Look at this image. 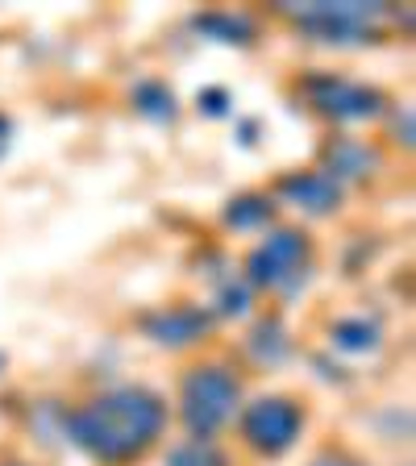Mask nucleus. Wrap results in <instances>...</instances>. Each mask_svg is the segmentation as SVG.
<instances>
[{"label": "nucleus", "instance_id": "obj_6", "mask_svg": "<svg viewBox=\"0 0 416 466\" xmlns=\"http://www.w3.org/2000/svg\"><path fill=\"white\" fill-rule=\"evenodd\" d=\"M175 466H221V458H217L208 446L192 441L188 450H179V454H175Z\"/></svg>", "mask_w": 416, "mask_h": 466}, {"label": "nucleus", "instance_id": "obj_2", "mask_svg": "<svg viewBox=\"0 0 416 466\" xmlns=\"http://www.w3.org/2000/svg\"><path fill=\"white\" fill-rule=\"evenodd\" d=\"M184 404H188V425H192L196 433H213L217 425H225V420L233 417L238 383L217 367L196 370L184 388Z\"/></svg>", "mask_w": 416, "mask_h": 466}, {"label": "nucleus", "instance_id": "obj_3", "mask_svg": "<svg viewBox=\"0 0 416 466\" xmlns=\"http://www.w3.org/2000/svg\"><path fill=\"white\" fill-rule=\"evenodd\" d=\"M296 429H300V412H296L288 400H259V404L246 412V437H250L254 446L271 450V454L291 446Z\"/></svg>", "mask_w": 416, "mask_h": 466}, {"label": "nucleus", "instance_id": "obj_7", "mask_svg": "<svg viewBox=\"0 0 416 466\" xmlns=\"http://www.w3.org/2000/svg\"><path fill=\"white\" fill-rule=\"evenodd\" d=\"M317 466H359V462H338V458H333V462H317Z\"/></svg>", "mask_w": 416, "mask_h": 466}, {"label": "nucleus", "instance_id": "obj_1", "mask_svg": "<svg viewBox=\"0 0 416 466\" xmlns=\"http://www.w3.org/2000/svg\"><path fill=\"white\" fill-rule=\"evenodd\" d=\"M163 425V408L146 391H117L71 417V433L84 450L100 458H129L155 441Z\"/></svg>", "mask_w": 416, "mask_h": 466}, {"label": "nucleus", "instance_id": "obj_4", "mask_svg": "<svg viewBox=\"0 0 416 466\" xmlns=\"http://www.w3.org/2000/svg\"><path fill=\"white\" fill-rule=\"evenodd\" d=\"M300 258H304V242L296 238V233H279V238H271V242L259 250V258H254V267H267V271H259V279H283V275H296L300 271Z\"/></svg>", "mask_w": 416, "mask_h": 466}, {"label": "nucleus", "instance_id": "obj_5", "mask_svg": "<svg viewBox=\"0 0 416 466\" xmlns=\"http://www.w3.org/2000/svg\"><path fill=\"white\" fill-rule=\"evenodd\" d=\"M283 192H291L296 200H304L309 208H330L333 200H338V184H333L330 175H304V179H288L283 184Z\"/></svg>", "mask_w": 416, "mask_h": 466}]
</instances>
